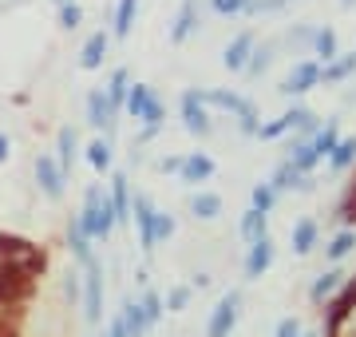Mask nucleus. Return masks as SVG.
I'll return each instance as SVG.
<instances>
[{
    "mask_svg": "<svg viewBox=\"0 0 356 337\" xmlns=\"http://www.w3.org/2000/svg\"><path fill=\"white\" fill-rule=\"evenodd\" d=\"M79 226L88 234L91 242L95 238H107L115 230V210H111V198L103 195L99 182H91L88 195H83V210H79Z\"/></svg>",
    "mask_w": 356,
    "mask_h": 337,
    "instance_id": "obj_1",
    "label": "nucleus"
},
{
    "mask_svg": "<svg viewBox=\"0 0 356 337\" xmlns=\"http://www.w3.org/2000/svg\"><path fill=\"white\" fill-rule=\"evenodd\" d=\"M0 262H16V266H24L28 274L40 278L44 266H48V254H44V246L28 242L20 234H0Z\"/></svg>",
    "mask_w": 356,
    "mask_h": 337,
    "instance_id": "obj_2",
    "label": "nucleus"
},
{
    "mask_svg": "<svg viewBox=\"0 0 356 337\" xmlns=\"http://www.w3.org/2000/svg\"><path fill=\"white\" fill-rule=\"evenodd\" d=\"M198 100L202 104H214L222 107V111H234L238 116V127H242V135H257V107L250 104V100H242V95H234V91H222V88H210V91H198Z\"/></svg>",
    "mask_w": 356,
    "mask_h": 337,
    "instance_id": "obj_3",
    "label": "nucleus"
},
{
    "mask_svg": "<svg viewBox=\"0 0 356 337\" xmlns=\"http://www.w3.org/2000/svg\"><path fill=\"white\" fill-rule=\"evenodd\" d=\"M83 290H79V298H83V313H88V322L91 325H99L103 322V266L95 258L83 266Z\"/></svg>",
    "mask_w": 356,
    "mask_h": 337,
    "instance_id": "obj_4",
    "label": "nucleus"
},
{
    "mask_svg": "<svg viewBox=\"0 0 356 337\" xmlns=\"http://www.w3.org/2000/svg\"><path fill=\"white\" fill-rule=\"evenodd\" d=\"M238 310H242V294H238V290L222 294V298H218V306H214V313H210L206 337H229V329L238 325Z\"/></svg>",
    "mask_w": 356,
    "mask_h": 337,
    "instance_id": "obj_5",
    "label": "nucleus"
},
{
    "mask_svg": "<svg viewBox=\"0 0 356 337\" xmlns=\"http://www.w3.org/2000/svg\"><path fill=\"white\" fill-rule=\"evenodd\" d=\"M36 182H40V191L48 198H64V182L67 175L60 171V163L51 155H36Z\"/></svg>",
    "mask_w": 356,
    "mask_h": 337,
    "instance_id": "obj_6",
    "label": "nucleus"
},
{
    "mask_svg": "<svg viewBox=\"0 0 356 337\" xmlns=\"http://www.w3.org/2000/svg\"><path fill=\"white\" fill-rule=\"evenodd\" d=\"M182 123H186V131L191 135H210V116H206V107H202V100H198V88H191V91H182Z\"/></svg>",
    "mask_w": 356,
    "mask_h": 337,
    "instance_id": "obj_7",
    "label": "nucleus"
},
{
    "mask_svg": "<svg viewBox=\"0 0 356 337\" xmlns=\"http://www.w3.org/2000/svg\"><path fill=\"white\" fill-rule=\"evenodd\" d=\"M131 219L139 222V246L151 254L154 250V203L147 195H135L131 198Z\"/></svg>",
    "mask_w": 356,
    "mask_h": 337,
    "instance_id": "obj_8",
    "label": "nucleus"
},
{
    "mask_svg": "<svg viewBox=\"0 0 356 337\" xmlns=\"http://www.w3.org/2000/svg\"><path fill=\"white\" fill-rule=\"evenodd\" d=\"M317 84H321V64L317 60H301V64H293V72H289V79L281 84V91H285V95H301V91L317 88Z\"/></svg>",
    "mask_w": 356,
    "mask_h": 337,
    "instance_id": "obj_9",
    "label": "nucleus"
},
{
    "mask_svg": "<svg viewBox=\"0 0 356 337\" xmlns=\"http://www.w3.org/2000/svg\"><path fill=\"white\" fill-rule=\"evenodd\" d=\"M88 123L95 131H103V135H111V131H115V107L107 104V95H103L99 88L88 95Z\"/></svg>",
    "mask_w": 356,
    "mask_h": 337,
    "instance_id": "obj_10",
    "label": "nucleus"
},
{
    "mask_svg": "<svg viewBox=\"0 0 356 337\" xmlns=\"http://www.w3.org/2000/svg\"><path fill=\"white\" fill-rule=\"evenodd\" d=\"M273 266V238L261 234L250 242V258H245V278H261V274Z\"/></svg>",
    "mask_w": 356,
    "mask_h": 337,
    "instance_id": "obj_11",
    "label": "nucleus"
},
{
    "mask_svg": "<svg viewBox=\"0 0 356 337\" xmlns=\"http://www.w3.org/2000/svg\"><path fill=\"white\" fill-rule=\"evenodd\" d=\"M111 210H115V226H127L131 222V182L127 175H115L111 179Z\"/></svg>",
    "mask_w": 356,
    "mask_h": 337,
    "instance_id": "obj_12",
    "label": "nucleus"
},
{
    "mask_svg": "<svg viewBox=\"0 0 356 337\" xmlns=\"http://www.w3.org/2000/svg\"><path fill=\"white\" fill-rule=\"evenodd\" d=\"M214 159L202 155V151H194V155L182 159V167H178V175H182V182H210L214 179Z\"/></svg>",
    "mask_w": 356,
    "mask_h": 337,
    "instance_id": "obj_13",
    "label": "nucleus"
},
{
    "mask_svg": "<svg viewBox=\"0 0 356 337\" xmlns=\"http://www.w3.org/2000/svg\"><path fill=\"white\" fill-rule=\"evenodd\" d=\"M194 28H198V0H182V8H178V16H175V28H170V40L182 44Z\"/></svg>",
    "mask_w": 356,
    "mask_h": 337,
    "instance_id": "obj_14",
    "label": "nucleus"
},
{
    "mask_svg": "<svg viewBox=\"0 0 356 337\" xmlns=\"http://www.w3.org/2000/svg\"><path fill=\"white\" fill-rule=\"evenodd\" d=\"M107 44H111V36H107V32H95V36H88L83 52H79V68L95 72V68L103 64V56H107Z\"/></svg>",
    "mask_w": 356,
    "mask_h": 337,
    "instance_id": "obj_15",
    "label": "nucleus"
},
{
    "mask_svg": "<svg viewBox=\"0 0 356 337\" xmlns=\"http://www.w3.org/2000/svg\"><path fill=\"white\" fill-rule=\"evenodd\" d=\"M123 329H127V337H147V329H151V322H147V313H143V306L135 298L123 301Z\"/></svg>",
    "mask_w": 356,
    "mask_h": 337,
    "instance_id": "obj_16",
    "label": "nucleus"
},
{
    "mask_svg": "<svg viewBox=\"0 0 356 337\" xmlns=\"http://www.w3.org/2000/svg\"><path fill=\"white\" fill-rule=\"evenodd\" d=\"M250 52H254V36H250V32H242V36H238V40H234V44L226 48V56H222V64H226L229 72H242V68H245V60H250Z\"/></svg>",
    "mask_w": 356,
    "mask_h": 337,
    "instance_id": "obj_17",
    "label": "nucleus"
},
{
    "mask_svg": "<svg viewBox=\"0 0 356 337\" xmlns=\"http://www.w3.org/2000/svg\"><path fill=\"white\" fill-rule=\"evenodd\" d=\"M356 72V52L341 56V60H329L321 64V84H337V79H348Z\"/></svg>",
    "mask_w": 356,
    "mask_h": 337,
    "instance_id": "obj_18",
    "label": "nucleus"
},
{
    "mask_svg": "<svg viewBox=\"0 0 356 337\" xmlns=\"http://www.w3.org/2000/svg\"><path fill=\"white\" fill-rule=\"evenodd\" d=\"M317 222L313 219H301L297 226H293V254H309V250L317 246Z\"/></svg>",
    "mask_w": 356,
    "mask_h": 337,
    "instance_id": "obj_19",
    "label": "nucleus"
},
{
    "mask_svg": "<svg viewBox=\"0 0 356 337\" xmlns=\"http://www.w3.org/2000/svg\"><path fill=\"white\" fill-rule=\"evenodd\" d=\"M67 246H72V254H76V262H83V266L91 262V238L83 234V226H79V219H72V222H67Z\"/></svg>",
    "mask_w": 356,
    "mask_h": 337,
    "instance_id": "obj_20",
    "label": "nucleus"
},
{
    "mask_svg": "<svg viewBox=\"0 0 356 337\" xmlns=\"http://www.w3.org/2000/svg\"><path fill=\"white\" fill-rule=\"evenodd\" d=\"M127 88H131V72H127V68H115L111 84H107V91H103V95H107V104H111L115 111H119L123 100H127Z\"/></svg>",
    "mask_w": 356,
    "mask_h": 337,
    "instance_id": "obj_21",
    "label": "nucleus"
},
{
    "mask_svg": "<svg viewBox=\"0 0 356 337\" xmlns=\"http://www.w3.org/2000/svg\"><path fill=\"white\" fill-rule=\"evenodd\" d=\"M56 143H60V159H56V163H60V171H72V163H76V151H79V139H76V131L72 127H60V135H56Z\"/></svg>",
    "mask_w": 356,
    "mask_h": 337,
    "instance_id": "obj_22",
    "label": "nucleus"
},
{
    "mask_svg": "<svg viewBox=\"0 0 356 337\" xmlns=\"http://www.w3.org/2000/svg\"><path fill=\"white\" fill-rule=\"evenodd\" d=\"M191 210H194V219H218V214H222V195L198 191V195L191 198Z\"/></svg>",
    "mask_w": 356,
    "mask_h": 337,
    "instance_id": "obj_23",
    "label": "nucleus"
},
{
    "mask_svg": "<svg viewBox=\"0 0 356 337\" xmlns=\"http://www.w3.org/2000/svg\"><path fill=\"white\" fill-rule=\"evenodd\" d=\"M356 163V139H337V147L329 151V167L332 171H348Z\"/></svg>",
    "mask_w": 356,
    "mask_h": 337,
    "instance_id": "obj_24",
    "label": "nucleus"
},
{
    "mask_svg": "<svg viewBox=\"0 0 356 337\" xmlns=\"http://www.w3.org/2000/svg\"><path fill=\"white\" fill-rule=\"evenodd\" d=\"M289 151H293V155H289V163H293L297 171H301V175H309V171H313V167L321 163V155L313 151V143H293Z\"/></svg>",
    "mask_w": 356,
    "mask_h": 337,
    "instance_id": "obj_25",
    "label": "nucleus"
},
{
    "mask_svg": "<svg viewBox=\"0 0 356 337\" xmlns=\"http://www.w3.org/2000/svg\"><path fill=\"white\" fill-rule=\"evenodd\" d=\"M261 234H269V214H261V210H245L242 214V238H250V242H254V238H261Z\"/></svg>",
    "mask_w": 356,
    "mask_h": 337,
    "instance_id": "obj_26",
    "label": "nucleus"
},
{
    "mask_svg": "<svg viewBox=\"0 0 356 337\" xmlns=\"http://www.w3.org/2000/svg\"><path fill=\"white\" fill-rule=\"evenodd\" d=\"M88 163L99 171V175L111 167V139H107V135H103V139H91V143H88Z\"/></svg>",
    "mask_w": 356,
    "mask_h": 337,
    "instance_id": "obj_27",
    "label": "nucleus"
},
{
    "mask_svg": "<svg viewBox=\"0 0 356 337\" xmlns=\"http://www.w3.org/2000/svg\"><path fill=\"white\" fill-rule=\"evenodd\" d=\"M151 100H154V91L147 88V84H131V88H127V100H123V107H127L135 119H139V116H143V107L151 104Z\"/></svg>",
    "mask_w": 356,
    "mask_h": 337,
    "instance_id": "obj_28",
    "label": "nucleus"
},
{
    "mask_svg": "<svg viewBox=\"0 0 356 337\" xmlns=\"http://www.w3.org/2000/svg\"><path fill=\"white\" fill-rule=\"evenodd\" d=\"M301 179H305V175H301V171L293 167L289 159H285V163H281V167L273 171V179H269V187H273V191H289V187H301Z\"/></svg>",
    "mask_w": 356,
    "mask_h": 337,
    "instance_id": "obj_29",
    "label": "nucleus"
},
{
    "mask_svg": "<svg viewBox=\"0 0 356 337\" xmlns=\"http://www.w3.org/2000/svg\"><path fill=\"white\" fill-rule=\"evenodd\" d=\"M135 13H139V0H119V13H115V36H119V40L131 36Z\"/></svg>",
    "mask_w": 356,
    "mask_h": 337,
    "instance_id": "obj_30",
    "label": "nucleus"
},
{
    "mask_svg": "<svg viewBox=\"0 0 356 337\" xmlns=\"http://www.w3.org/2000/svg\"><path fill=\"white\" fill-rule=\"evenodd\" d=\"M313 52H317L325 64L337 60V32H332V28H317V32H313Z\"/></svg>",
    "mask_w": 356,
    "mask_h": 337,
    "instance_id": "obj_31",
    "label": "nucleus"
},
{
    "mask_svg": "<svg viewBox=\"0 0 356 337\" xmlns=\"http://www.w3.org/2000/svg\"><path fill=\"white\" fill-rule=\"evenodd\" d=\"M341 278H344L341 270H325V274H321V278H317V282H313V290H309V298H313V301H317V306H321V301H325V298H329V294H332V290L341 285Z\"/></svg>",
    "mask_w": 356,
    "mask_h": 337,
    "instance_id": "obj_32",
    "label": "nucleus"
},
{
    "mask_svg": "<svg viewBox=\"0 0 356 337\" xmlns=\"http://www.w3.org/2000/svg\"><path fill=\"white\" fill-rule=\"evenodd\" d=\"M269 64H273V44H261V48L254 44V52H250V60H245L242 72H250V76H261Z\"/></svg>",
    "mask_w": 356,
    "mask_h": 337,
    "instance_id": "obj_33",
    "label": "nucleus"
},
{
    "mask_svg": "<svg viewBox=\"0 0 356 337\" xmlns=\"http://www.w3.org/2000/svg\"><path fill=\"white\" fill-rule=\"evenodd\" d=\"M285 123H289V127H297V131H317V116H313V111H309V107H289V111H285Z\"/></svg>",
    "mask_w": 356,
    "mask_h": 337,
    "instance_id": "obj_34",
    "label": "nucleus"
},
{
    "mask_svg": "<svg viewBox=\"0 0 356 337\" xmlns=\"http://www.w3.org/2000/svg\"><path fill=\"white\" fill-rule=\"evenodd\" d=\"M337 139H341V135H337V123H325V131H317L309 143H313V151H317L321 159H329V151L337 147Z\"/></svg>",
    "mask_w": 356,
    "mask_h": 337,
    "instance_id": "obj_35",
    "label": "nucleus"
},
{
    "mask_svg": "<svg viewBox=\"0 0 356 337\" xmlns=\"http://www.w3.org/2000/svg\"><path fill=\"white\" fill-rule=\"evenodd\" d=\"M353 246H356V230L348 226V230H341V234H337V238H332V242H329L325 250H329V258H332V262H341Z\"/></svg>",
    "mask_w": 356,
    "mask_h": 337,
    "instance_id": "obj_36",
    "label": "nucleus"
},
{
    "mask_svg": "<svg viewBox=\"0 0 356 337\" xmlns=\"http://www.w3.org/2000/svg\"><path fill=\"white\" fill-rule=\"evenodd\" d=\"M273 203H277V191H273L269 182H257V187H254V210L269 214V210H273Z\"/></svg>",
    "mask_w": 356,
    "mask_h": 337,
    "instance_id": "obj_37",
    "label": "nucleus"
},
{
    "mask_svg": "<svg viewBox=\"0 0 356 337\" xmlns=\"http://www.w3.org/2000/svg\"><path fill=\"white\" fill-rule=\"evenodd\" d=\"M139 306H143V313H147V322H159V318H163V313H166V306H163V298H159V294H154V290H147V294H143V301H139Z\"/></svg>",
    "mask_w": 356,
    "mask_h": 337,
    "instance_id": "obj_38",
    "label": "nucleus"
},
{
    "mask_svg": "<svg viewBox=\"0 0 356 337\" xmlns=\"http://www.w3.org/2000/svg\"><path fill=\"white\" fill-rule=\"evenodd\" d=\"M163 306H166V310H170V313L186 310V306H191V285H175V290L166 294V301H163Z\"/></svg>",
    "mask_w": 356,
    "mask_h": 337,
    "instance_id": "obj_39",
    "label": "nucleus"
},
{
    "mask_svg": "<svg viewBox=\"0 0 356 337\" xmlns=\"http://www.w3.org/2000/svg\"><path fill=\"white\" fill-rule=\"evenodd\" d=\"M170 234H175V219H170L166 210H154V246H159V242H166Z\"/></svg>",
    "mask_w": 356,
    "mask_h": 337,
    "instance_id": "obj_40",
    "label": "nucleus"
},
{
    "mask_svg": "<svg viewBox=\"0 0 356 337\" xmlns=\"http://www.w3.org/2000/svg\"><path fill=\"white\" fill-rule=\"evenodd\" d=\"M143 123H147V127H151V131H159V127H163V119H166V107L163 104H159V100H151V104H147V107H143Z\"/></svg>",
    "mask_w": 356,
    "mask_h": 337,
    "instance_id": "obj_41",
    "label": "nucleus"
},
{
    "mask_svg": "<svg viewBox=\"0 0 356 337\" xmlns=\"http://www.w3.org/2000/svg\"><path fill=\"white\" fill-rule=\"evenodd\" d=\"M245 4H250V0H214V13L218 16H238V13H245Z\"/></svg>",
    "mask_w": 356,
    "mask_h": 337,
    "instance_id": "obj_42",
    "label": "nucleus"
},
{
    "mask_svg": "<svg viewBox=\"0 0 356 337\" xmlns=\"http://www.w3.org/2000/svg\"><path fill=\"white\" fill-rule=\"evenodd\" d=\"M289 131V123H285V116L273 119V123H266V127H257V139H277V135H285Z\"/></svg>",
    "mask_w": 356,
    "mask_h": 337,
    "instance_id": "obj_43",
    "label": "nucleus"
},
{
    "mask_svg": "<svg viewBox=\"0 0 356 337\" xmlns=\"http://www.w3.org/2000/svg\"><path fill=\"white\" fill-rule=\"evenodd\" d=\"M79 20H83L79 4H64V8H60V24L64 28H79Z\"/></svg>",
    "mask_w": 356,
    "mask_h": 337,
    "instance_id": "obj_44",
    "label": "nucleus"
},
{
    "mask_svg": "<svg viewBox=\"0 0 356 337\" xmlns=\"http://www.w3.org/2000/svg\"><path fill=\"white\" fill-rule=\"evenodd\" d=\"M273 337H301V322H297V318H281Z\"/></svg>",
    "mask_w": 356,
    "mask_h": 337,
    "instance_id": "obj_45",
    "label": "nucleus"
},
{
    "mask_svg": "<svg viewBox=\"0 0 356 337\" xmlns=\"http://www.w3.org/2000/svg\"><path fill=\"white\" fill-rule=\"evenodd\" d=\"M341 219L348 222V226H356V182H353V191H348V198H344V207H341Z\"/></svg>",
    "mask_w": 356,
    "mask_h": 337,
    "instance_id": "obj_46",
    "label": "nucleus"
},
{
    "mask_svg": "<svg viewBox=\"0 0 356 337\" xmlns=\"http://www.w3.org/2000/svg\"><path fill=\"white\" fill-rule=\"evenodd\" d=\"M79 290H83V285H79V274H67V278H64V294H67V301H79Z\"/></svg>",
    "mask_w": 356,
    "mask_h": 337,
    "instance_id": "obj_47",
    "label": "nucleus"
},
{
    "mask_svg": "<svg viewBox=\"0 0 356 337\" xmlns=\"http://www.w3.org/2000/svg\"><path fill=\"white\" fill-rule=\"evenodd\" d=\"M178 167H182V159H178V155H166L163 163H159V171H163V175H178Z\"/></svg>",
    "mask_w": 356,
    "mask_h": 337,
    "instance_id": "obj_48",
    "label": "nucleus"
},
{
    "mask_svg": "<svg viewBox=\"0 0 356 337\" xmlns=\"http://www.w3.org/2000/svg\"><path fill=\"white\" fill-rule=\"evenodd\" d=\"M13 155V139H8V131H0V163H8Z\"/></svg>",
    "mask_w": 356,
    "mask_h": 337,
    "instance_id": "obj_49",
    "label": "nucleus"
},
{
    "mask_svg": "<svg viewBox=\"0 0 356 337\" xmlns=\"http://www.w3.org/2000/svg\"><path fill=\"white\" fill-rule=\"evenodd\" d=\"M107 337H127V329H123V322H119V318L107 325Z\"/></svg>",
    "mask_w": 356,
    "mask_h": 337,
    "instance_id": "obj_50",
    "label": "nucleus"
},
{
    "mask_svg": "<svg viewBox=\"0 0 356 337\" xmlns=\"http://www.w3.org/2000/svg\"><path fill=\"white\" fill-rule=\"evenodd\" d=\"M56 4H60V8H64V4H76V0H56Z\"/></svg>",
    "mask_w": 356,
    "mask_h": 337,
    "instance_id": "obj_51",
    "label": "nucleus"
},
{
    "mask_svg": "<svg viewBox=\"0 0 356 337\" xmlns=\"http://www.w3.org/2000/svg\"><path fill=\"white\" fill-rule=\"evenodd\" d=\"M301 337H321V334H301Z\"/></svg>",
    "mask_w": 356,
    "mask_h": 337,
    "instance_id": "obj_52",
    "label": "nucleus"
},
{
    "mask_svg": "<svg viewBox=\"0 0 356 337\" xmlns=\"http://www.w3.org/2000/svg\"><path fill=\"white\" fill-rule=\"evenodd\" d=\"M341 4H353V0H341Z\"/></svg>",
    "mask_w": 356,
    "mask_h": 337,
    "instance_id": "obj_53",
    "label": "nucleus"
}]
</instances>
